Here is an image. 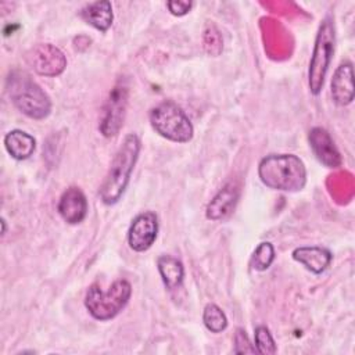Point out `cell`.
Masks as SVG:
<instances>
[{
    "instance_id": "1",
    "label": "cell",
    "mask_w": 355,
    "mask_h": 355,
    "mask_svg": "<svg viewBox=\"0 0 355 355\" xmlns=\"http://www.w3.org/2000/svg\"><path fill=\"white\" fill-rule=\"evenodd\" d=\"M140 148V139L136 133H129L125 136L98 190L100 198L105 205L116 204L123 196L139 158Z\"/></svg>"
},
{
    "instance_id": "2",
    "label": "cell",
    "mask_w": 355,
    "mask_h": 355,
    "mask_svg": "<svg viewBox=\"0 0 355 355\" xmlns=\"http://www.w3.org/2000/svg\"><path fill=\"white\" fill-rule=\"evenodd\" d=\"M261 182L273 190L298 191L306 184V169L294 154H269L258 165Z\"/></svg>"
},
{
    "instance_id": "3",
    "label": "cell",
    "mask_w": 355,
    "mask_h": 355,
    "mask_svg": "<svg viewBox=\"0 0 355 355\" xmlns=\"http://www.w3.org/2000/svg\"><path fill=\"white\" fill-rule=\"evenodd\" d=\"M7 93L12 104L28 118L40 121L50 115L49 94L24 71H11L6 80Z\"/></svg>"
},
{
    "instance_id": "4",
    "label": "cell",
    "mask_w": 355,
    "mask_h": 355,
    "mask_svg": "<svg viewBox=\"0 0 355 355\" xmlns=\"http://www.w3.org/2000/svg\"><path fill=\"white\" fill-rule=\"evenodd\" d=\"M132 286L125 279L115 280L107 290L98 283H93L85 295V306L97 320H110L115 318L129 302Z\"/></svg>"
},
{
    "instance_id": "5",
    "label": "cell",
    "mask_w": 355,
    "mask_h": 355,
    "mask_svg": "<svg viewBox=\"0 0 355 355\" xmlns=\"http://www.w3.org/2000/svg\"><path fill=\"white\" fill-rule=\"evenodd\" d=\"M336 44L334 22L330 17H324L319 25L312 55L308 67V86L313 96H318L324 85V78L329 71Z\"/></svg>"
},
{
    "instance_id": "6",
    "label": "cell",
    "mask_w": 355,
    "mask_h": 355,
    "mask_svg": "<svg viewBox=\"0 0 355 355\" xmlns=\"http://www.w3.org/2000/svg\"><path fill=\"white\" fill-rule=\"evenodd\" d=\"M148 118L153 129L169 141L187 143L193 139L194 128L190 118L171 100H165L153 107Z\"/></svg>"
},
{
    "instance_id": "7",
    "label": "cell",
    "mask_w": 355,
    "mask_h": 355,
    "mask_svg": "<svg viewBox=\"0 0 355 355\" xmlns=\"http://www.w3.org/2000/svg\"><path fill=\"white\" fill-rule=\"evenodd\" d=\"M128 98H129L128 85L119 80L111 89L103 105L98 129L104 137H114L119 133L126 115Z\"/></svg>"
},
{
    "instance_id": "8",
    "label": "cell",
    "mask_w": 355,
    "mask_h": 355,
    "mask_svg": "<svg viewBox=\"0 0 355 355\" xmlns=\"http://www.w3.org/2000/svg\"><path fill=\"white\" fill-rule=\"evenodd\" d=\"M28 61L33 71L42 76H58L67 67V57L64 53L50 43L36 44L28 55Z\"/></svg>"
},
{
    "instance_id": "9",
    "label": "cell",
    "mask_w": 355,
    "mask_h": 355,
    "mask_svg": "<svg viewBox=\"0 0 355 355\" xmlns=\"http://www.w3.org/2000/svg\"><path fill=\"white\" fill-rule=\"evenodd\" d=\"M158 234V216L153 211L136 215L128 230V244L136 252L147 251Z\"/></svg>"
},
{
    "instance_id": "10",
    "label": "cell",
    "mask_w": 355,
    "mask_h": 355,
    "mask_svg": "<svg viewBox=\"0 0 355 355\" xmlns=\"http://www.w3.org/2000/svg\"><path fill=\"white\" fill-rule=\"evenodd\" d=\"M309 146L318 161L326 168H338L343 162L341 154L337 150L330 133L323 128H312L308 135Z\"/></svg>"
},
{
    "instance_id": "11",
    "label": "cell",
    "mask_w": 355,
    "mask_h": 355,
    "mask_svg": "<svg viewBox=\"0 0 355 355\" xmlns=\"http://www.w3.org/2000/svg\"><path fill=\"white\" fill-rule=\"evenodd\" d=\"M57 211L67 223H80L86 218L89 211V204L85 193L76 186L68 187L58 200Z\"/></svg>"
},
{
    "instance_id": "12",
    "label": "cell",
    "mask_w": 355,
    "mask_h": 355,
    "mask_svg": "<svg viewBox=\"0 0 355 355\" xmlns=\"http://www.w3.org/2000/svg\"><path fill=\"white\" fill-rule=\"evenodd\" d=\"M240 197V186L236 182H227L208 202L205 216L209 220H222L227 218Z\"/></svg>"
},
{
    "instance_id": "13",
    "label": "cell",
    "mask_w": 355,
    "mask_h": 355,
    "mask_svg": "<svg viewBox=\"0 0 355 355\" xmlns=\"http://www.w3.org/2000/svg\"><path fill=\"white\" fill-rule=\"evenodd\" d=\"M330 90L333 101L337 105H348L354 100V69L352 64L345 61L341 62L330 82Z\"/></svg>"
},
{
    "instance_id": "14",
    "label": "cell",
    "mask_w": 355,
    "mask_h": 355,
    "mask_svg": "<svg viewBox=\"0 0 355 355\" xmlns=\"http://www.w3.org/2000/svg\"><path fill=\"white\" fill-rule=\"evenodd\" d=\"M291 257L294 261L301 263L306 270L319 275L326 270V268L330 265L333 255L330 250L319 245H304L297 247Z\"/></svg>"
},
{
    "instance_id": "15",
    "label": "cell",
    "mask_w": 355,
    "mask_h": 355,
    "mask_svg": "<svg viewBox=\"0 0 355 355\" xmlns=\"http://www.w3.org/2000/svg\"><path fill=\"white\" fill-rule=\"evenodd\" d=\"M80 17L86 24H89L94 29L100 32H107L112 25L114 19L112 6L108 0L89 3L80 10Z\"/></svg>"
},
{
    "instance_id": "16",
    "label": "cell",
    "mask_w": 355,
    "mask_h": 355,
    "mask_svg": "<svg viewBox=\"0 0 355 355\" xmlns=\"http://www.w3.org/2000/svg\"><path fill=\"white\" fill-rule=\"evenodd\" d=\"M4 147L7 153L17 161L28 159L36 150V140L32 135L14 129L4 136Z\"/></svg>"
},
{
    "instance_id": "17",
    "label": "cell",
    "mask_w": 355,
    "mask_h": 355,
    "mask_svg": "<svg viewBox=\"0 0 355 355\" xmlns=\"http://www.w3.org/2000/svg\"><path fill=\"white\" fill-rule=\"evenodd\" d=\"M157 268L164 286L168 290H176L182 286L184 277L183 263L172 255H161L157 259Z\"/></svg>"
},
{
    "instance_id": "18",
    "label": "cell",
    "mask_w": 355,
    "mask_h": 355,
    "mask_svg": "<svg viewBox=\"0 0 355 355\" xmlns=\"http://www.w3.org/2000/svg\"><path fill=\"white\" fill-rule=\"evenodd\" d=\"M202 322L211 333H222L227 327V318L225 312L214 302L205 305L202 311Z\"/></svg>"
},
{
    "instance_id": "19",
    "label": "cell",
    "mask_w": 355,
    "mask_h": 355,
    "mask_svg": "<svg viewBox=\"0 0 355 355\" xmlns=\"http://www.w3.org/2000/svg\"><path fill=\"white\" fill-rule=\"evenodd\" d=\"M275 259V248L269 241H262L257 245L255 251L252 252L250 265L255 270H266Z\"/></svg>"
},
{
    "instance_id": "20",
    "label": "cell",
    "mask_w": 355,
    "mask_h": 355,
    "mask_svg": "<svg viewBox=\"0 0 355 355\" xmlns=\"http://www.w3.org/2000/svg\"><path fill=\"white\" fill-rule=\"evenodd\" d=\"M202 46L208 55L218 57L223 50V40L219 29L214 24H207L202 33Z\"/></svg>"
},
{
    "instance_id": "21",
    "label": "cell",
    "mask_w": 355,
    "mask_h": 355,
    "mask_svg": "<svg viewBox=\"0 0 355 355\" xmlns=\"http://www.w3.org/2000/svg\"><path fill=\"white\" fill-rule=\"evenodd\" d=\"M254 340H255V349L259 354L272 355L277 351L276 343L266 326H257L254 331Z\"/></svg>"
},
{
    "instance_id": "22",
    "label": "cell",
    "mask_w": 355,
    "mask_h": 355,
    "mask_svg": "<svg viewBox=\"0 0 355 355\" xmlns=\"http://www.w3.org/2000/svg\"><path fill=\"white\" fill-rule=\"evenodd\" d=\"M234 354H255V345L251 344L247 333L244 329L237 327L236 333H234V348H233Z\"/></svg>"
},
{
    "instance_id": "23",
    "label": "cell",
    "mask_w": 355,
    "mask_h": 355,
    "mask_svg": "<svg viewBox=\"0 0 355 355\" xmlns=\"http://www.w3.org/2000/svg\"><path fill=\"white\" fill-rule=\"evenodd\" d=\"M166 7H168V10L172 15L182 17V15H186L191 10L193 3L191 1H182V0H172V1L166 3Z\"/></svg>"
},
{
    "instance_id": "24",
    "label": "cell",
    "mask_w": 355,
    "mask_h": 355,
    "mask_svg": "<svg viewBox=\"0 0 355 355\" xmlns=\"http://www.w3.org/2000/svg\"><path fill=\"white\" fill-rule=\"evenodd\" d=\"M1 227H3L1 229V234L4 236L6 234V219L4 218H1Z\"/></svg>"
}]
</instances>
